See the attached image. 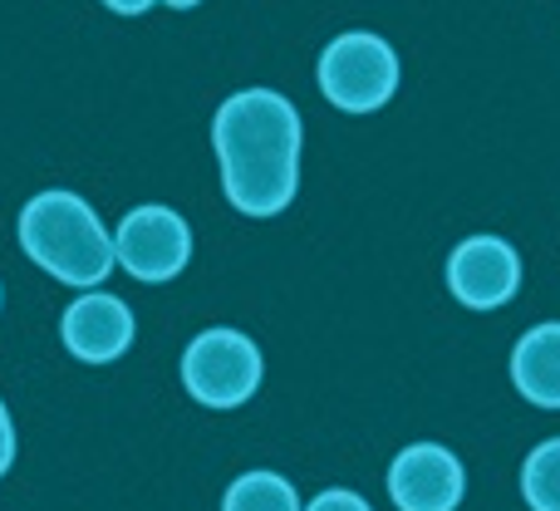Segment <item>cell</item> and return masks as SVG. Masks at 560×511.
<instances>
[{"label": "cell", "mask_w": 560, "mask_h": 511, "mask_svg": "<svg viewBox=\"0 0 560 511\" xmlns=\"http://www.w3.org/2000/svg\"><path fill=\"white\" fill-rule=\"evenodd\" d=\"M522 497L532 511H560V438H546L522 463Z\"/></svg>", "instance_id": "11"}, {"label": "cell", "mask_w": 560, "mask_h": 511, "mask_svg": "<svg viewBox=\"0 0 560 511\" xmlns=\"http://www.w3.org/2000/svg\"><path fill=\"white\" fill-rule=\"evenodd\" d=\"M261 379H266L261 349H256L252 335H242L232 325L202 329L183 349V388L202 408H217V414H232V408L252 404Z\"/></svg>", "instance_id": "3"}, {"label": "cell", "mask_w": 560, "mask_h": 511, "mask_svg": "<svg viewBox=\"0 0 560 511\" xmlns=\"http://www.w3.org/2000/svg\"><path fill=\"white\" fill-rule=\"evenodd\" d=\"M114 15H148V10L158 5V0H104Z\"/></svg>", "instance_id": "14"}, {"label": "cell", "mask_w": 560, "mask_h": 511, "mask_svg": "<svg viewBox=\"0 0 560 511\" xmlns=\"http://www.w3.org/2000/svg\"><path fill=\"white\" fill-rule=\"evenodd\" d=\"M138 320L128 310V300L108 295V290H84V295L69 300L65 320H59V339L74 359L84 364H114L133 349Z\"/></svg>", "instance_id": "8"}, {"label": "cell", "mask_w": 560, "mask_h": 511, "mask_svg": "<svg viewBox=\"0 0 560 511\" xmlns=\"http://www.w3.org/2000/svg\"><path fill=\"white\" fill-rule=\"evenodd\" d=\"M319 94L345 114H374L398 94V55L374 30H345L319 49Z\"/></svg>", "instance_id": "4"}, {"label": "cell", "mask_w": 560, "mask_h": 511, "mask_svg": "<svg viewBox=\"0 0 560 511\" xmlns=\"http://www.w3.org/2000/svg\"><path fill=\"white\" fill-rule=\"evenodd\" d=\"M158 5H167V10H197L202 0H158Z\"/></svg>", "instance_id": "15"}, {"label": "cell", "mask_w": 560, "mask_h": 511, "mask_svg": "<svg viewBox=\"0 0 560 511\" xmlns=\"http://www.w3.org/2000/svg\"><path fill=\"white\" fill-rule=\"evenodd\" d=\"M300 124L280 89H236L212 118V153L222 167V193L242 217H280L300 193Z\"/></svg>", "instance_id": "1"}, {"label": "cell", "mask_w": 560, "mask_h": 511, "mask_svg": "<svg viewBox=\"0 0 560 511\" xmlns=\"http://www.w3.org/2000/svg\"><path fill=\"white\" fill-rule=\"evenodd\" d=\"M388 497L398 511H457L467 497V473L453 448L408 443L388 463Z\"/></svg>", "instance_id": "7"}, {"label": "cell", "mask_w": 560, "mask_h": 511, "mask_svg": "<svg viewBox=\"0 0 560 511\" xmlns=\"http://www.w3.org/2000/svg\"><path fill=\"white\" fill-rule=\"evenodd\" d=\"M300 511H374V507H369L359 492H349V487H329V492L310 497Z\"/></svg>", "instance_id": "12"}, {"label": "cell", "mask_w": 560, "mask_h": 511, "mask_svg": "<svg viewBox=\"0 0 560 511\" xmlns=\"http://www.w3.org/2000/svg\"><path fill=\"white\" fill-rule=\"evenodd\" d=\"M512 384L526 404L560 414V320L526 329L512 349Z\"/></svg>", "instance_id": "9"}, {"label": "cell", "mask_w": 560, "mask_h": 511, "mask_svg": "<svg viewBox=\"0 0 560 511\" xmlns=\"http://www.w3.org/2000/svg\"><path fill=\"white\" fill-rule=\"evenodd\" d=\"M222 511H300V492L271 467H256L226 487Z\"/></svg>", "instance_id": "10"}, {"label": "cell", "mask_w": 560, "mask_h": 511, "mask_svg": "<svg viewBox=\"0 0 560 511\" xmlns=\"http://www.w3.org/2000/svg\"><path fill=\"white\" fill-rule=\"evenodd\" d=\"M15 467V418H10L5 398H0V477Z\"/></svg>", "instance_id": "13"}, {"label": "cell", "mask_w": 560, "mask_h": 511, "mask_svg": "<svg viewBox=\"0 0 560 511\" xmlns=\"http://www.w3.org/2000/svg\"><path fill=\"white\" fill-rule=\"evenodd\" d=\"M447 290L467 310H502L522 290V256L506 236H467L447 256Z\"/></svg>", "instance_id": "6"}, {"label": "cell", "mask_w": 560, "mask_h": 511, "mask_svg": "<svg viewBox=\"0 0 560 511\" xmlns=\"http://www.w3.org/2000/svg\"><path fill=\"white\" fill-rule=\"evenodd\" d=\"M15 236L20 252L35 260L45 276L65 280L74 290H98L108 280V270L118 266L114 236L104 232L98 212L79 193H65V187L30 197L15 217Z\"/></svg>", "instance_id": "2"}, {"label": "cell", "mask_w": 560, "mask_h": 511, "mask_svg": "<svg viewBox=\"0 0 560 511\" xmlns=\"http://www.w3.org/2000/svg\"><path fill=\"white\" fill-rule=\"evenodd\" d=\"M114 260L143 286H167L192 260V227L183 212L163 202H143L118 222L114 232Z\"/></svg>", "instance_id": "5"}]
</instances>
